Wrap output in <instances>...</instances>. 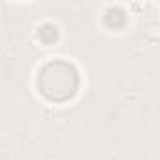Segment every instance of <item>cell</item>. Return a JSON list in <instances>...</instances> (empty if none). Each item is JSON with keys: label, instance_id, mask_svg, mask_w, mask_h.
Instances as JSON below:
<instances>
[{"label": "cell", "instance_id": "6da1fadb", "mask_svg": "<svg viewBox=\"0 0 160 160\" xmlns=\"http://www.w3.org/2000/svg\"><path fill=\"white\" fill-rule=\"evenodd\" d=\"M75 83H77L75 72L72 70V66L62 62L47 66L42 73V89L53 100H62L72 96L75 91Z\"/></svg>", "mask_w": 160, "mask_h": 160}]
</instances>
